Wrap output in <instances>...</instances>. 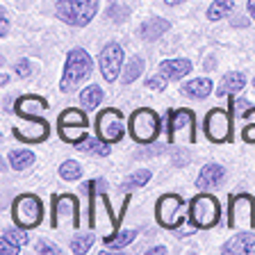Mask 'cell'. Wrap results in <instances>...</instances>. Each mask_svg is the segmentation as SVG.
<instances>
[{"mask_svg":"<svg viewBox=\"0 0 255 255\" xmlns=\"http://www.w3.org/2000/svg\"><path fill=\"white\" fill-rule=\"evenodd\" d=\"M98 0H59L57 2V16L64 23L75 27H85L96 16Z\"/></svg>","mask_w":255,"mask_h":255,"instance_id":"7a4b0ae2","label":"cell"},{"mask_svg":"<svg viewBox=\"0 0 255 255\" xmlns=\"http://www.w3.org/2000/svg\"><path fill=\"white\" fill-rule=\"evenodd\" d=\"M223 178H226V171H223V166H219V164H205L201 169V173H198L196 185L201 187V189H214V187H219L223 182Z\"/></svg>","mask_w":255,"mask_h":255,"instance_id":"9a60e30c","label":"cell"},{"mask_svg":"<svg viewBox=\"0 0 255 255\" xmlns=\"http://www.w3.org/2000/svg\"><path fill=\"white\" fill-rule=\"evenodd\" d=\"M103 101V89L101 87H87L82 94H80V103L85 107H89V110H96V105H101Z\"/></svg>","mask_w":255,"mask_h":255,"instance_id":"cb8c5ba5","label":"cell"},{"mask_svg":"<svg viewBox=\"0 0 255 255\" xmlns=\"http://www.w3.org/2000/svg\"><path fill=\"white\" fill-rule=\"evenodd\" d=\"M94 235H78V237L71 242V249H73V253H87V251L91 249V244H94Z\"/></svg>","mask_w":255,"mask_h":255,"instance_id":"f546056e","label":"cell"},{"mask_svg":"<svg viewBox=\"0 0 255 255\" xmlns=\"http://www.w3.org/2000/svg\"><path fill=\"white\" fill-rule=\"evenodd\" d=\"M148 180H150V171H134V173L130 175V180H126L121 185V189L123 191H132V189H137V187L146 185Z\"/></svg>","mask_w":255,"mask_h":255,"instance_id":"83f0119b","label":"cell"},{"mask_svg":"<svg viewBox=\"0 0 255 255\" xmlns=\"http://www.w3.org/2000/svg\"><path fill=\"white\" fill-rule=\"evenodd\" d=\"M146 253H153V255H159V253H166V249H164V246H155V249L146 251Z\"/></svg>","mask_w":255,"mask_h":255,"instance_id":"ee69618b","label":"cell"},{"mask_svg":"<svg viewBox=\"0 0 255 255\" xmlns=\"http://www.w3.org/2000/svg\"><path fill=\"white\" fill-rule=\"evenodd\" d=\"M146 87H150V89H164V75L162 78H148L146 80Z\"/></svg>","mask_w":255,"mask_h":255,"instance_id":"60d3db41","label":"cell"},{"mask_svg":"<svg viewBox=\"0 0 255 255\" xmlns=\"http://www.w3.org/2000/svg\"><path fill=\"white\" fill-rule=\"evenodd\" d=\"M141 71H143V59L141 57H132L130 62L126 64V69H123V75H121L123 85H130V82H134V80L141 75Z\"/></svg>","mask_w":255,"mask_h":255,"instance_id":"603a6c76","label":"cell"},{"mask_svg":"<svg viewBox=\"0 0 255 255\" xmlns=\"http://www.w3.org/2000/svg\"><path fill=\"white\" fill-rule=\"evenodd\" d=\"M210 91H212V82L205 78H196L182 87V94L189 96V98H198V101H201V98H207Z\"/></svg>","mask_w":255,"mask_h":255,"instance_id":"44dd1931","label":"cell"},{"mask_svg":"<svg viewBox=\"0 0 255 255\" xmlns=\"http://www.w3.org/2000/svg\"><path fill=\"white\" fill-rule=\"evenodd\" d=\"M171 157H173V164L175 166H185L187 162H189V153H187V150H182V148H175Z\"/></svg>","mask_w":255,"mask_h":255,"instance_id":"8d00e7d4","label":"cell"},{"mask_svg":"<svg viewBox=\"0 0 255 255\" xmlns=\"http://www.w3.org/2000/svg\"><path fill=\"white\" fill-rule=\"evenodd\" d=\"M134 237H137V233H134V230H123V233H119L117 237H105V242H107V246H110V249L119 251V249H123V246L130 244Z\"/></svg>","mask_w":255,"mask_h":255,"instance_id":"4316f807","label":"cell"},{"mask_svg":"<svg viewBox=\"0 0 255 255\" xmlns=\"http://www.w3.org/2000/svg\"><path fill=\"white\" fill-rule=\"evenodd\" d=\"M185 207L187 203L182 201L178 194H166L157 201V221L164 226V228H178L182 221H185Z\"/></svg>","mask_w":255,"mask_h":255,"instance_id":"8992f818","label":"cell"},{"mask_svg":"<svg viewBox=\"0 0 255 255\" xmlns=\"http://www.w3.org/2000/svg\"><path fill=\"white\" fill-rule=\"evenodd\" d=\"M0 253L2 255H16L18 253V244H14V242H9V239L2 237V242H0Z\"/></svg>","mask_w":255,"mask_h":255,"instance_id":"d590c367","label":"cell"},{"mask_svg":"<svg viewBox=\"0 0 255 255\" xmlns=\"http://www.w3.org/2000/svg\"><path fill=\"white\" fill-rule=\"evenodd\" d=\"M233 112L237 114V117H246V112L251 110V103L249 101H244V98H233Z\"/></svg>","mask_w":255,"mask_h":255,"instance_id":"836d02e7","label":"cell"},{"mask_svg":"<svg viewBox=\"0 0 255 255\" xmlns=\"http://www.w3.org/2000/svg\"><path fill=\"white\" fill-rule=\"evenodd\" d=\"M233 25L235 27H246L249 25V18H244V16H242V18H233Z\"/></svg>","mask_w":255,"mask_h":255,"instance_id":"7bdbcfd3","label":"cell"},{"mask_svg":"<svg viewBox=\"0 0 255 255\" xmlns=\"http://www.w3.org/2000/svg\"><path fill=\"white\" fill-rule=\"evenodd\" d=\"M159 132V119L153 110H137L130 117V134H132L134 141L139 143H153L155 137Z\"/></svg>","mask_w":255,"mask_h":255,"instance_id":"277c9868","label":"cell"},{"mask_svg":"<svg viewBox=\"0 0 255 255\" xmlns=\"http://www.w3.org/2000/svg\"><path fill=\"white\" fill-rule=\"evenodd\" d=\"M159 71L169 80H180L191 71V62L189 59H166V62H162Z\"/></svg>","mask_w":255,"mask_h":255,"instance_id":"e0dca14e","label":"cell"},{"mask_svg":"<svg viewBox=\"0 0 255 255\" xmlns=\"http://www.w3.org/2000/svg\"><path fill=\"white\" fill-rule=\"evenodd\" d=\"M249 11L253 14V21H255V0H249Z\"/></svg>","mask_w":255,"mask_h":255,"instance_id":"f6af8a7d","label":"cell"},{"mask_svg":"<svg viewBox=\"0 0 255 255\" xmlns=\"http://www.w3.org/2000/svg\"><path fill=\"white\" fill-rule=\"evenodd\" d=\"M223 253H226V255H235V253L255 255V235L253 233L235 235L230 242H226V244H223Z\"/></svg>","mask_w":255,"mask_h":255,"instance_id":"5bb4252c","label":"cell"},{"mask_svg":"<svg viewBox=\"0 0 255 255\" xmlns=\"http://www.w3.org/2000/svg\"><path fill=\"white\" fill-rule=\"evenodd\" d=\"M96 134L103 141L112 143L119 141L123 137V123H121V112L119 110H105L96 119Z\"/></svg>","mask_w":255,"mask_h":255,"instance_id":"9c48e42d","label":"cell"},{"mask_svg":"<svg viewBox=\"0 0 255 255\" xmlns=\"http://www.w3.org/2000/svg\"><path fill=\"white\" fill-rule=\"evenodd\" d=\"M2 237L5 239H9V242H14V244H25L27 242V235L25 233H21V230H14V228H7L5 233H2Z\"/></svg>","mask_w":255,"mask_h":255,"instance_id":"d6a6232c","label":"cell"},{"mask_svg":"<svg viewBox=\"0 0 255 255\" xmlns=\"http://www.w3.org/2000/svg\"><path fill=\"white\" fill-rule=\"evenodd\" d=\"M59 126H80V128H87V117L80 110L71 107V110H64L62 112V117H59Z\"/></svg>","mask_w":255,"mask_h":255,"instance_id":"d4e9b609","label":"cell"},{"mask_svg":"<svg viewBox=\"0 0 255 255\" xmlns=\"http://www.w3.org/2000/svg\"><path fill=\"white\" fill-rule=\"evenodd\" d=\"M255 226V205L253 198L242 194L230 203V228H253Z\"/></svg>","mask_w":255,"mask_h":255,"instance_id":"ba28073f","label":"cell"},{"mask_svg":"<svg viewBox=\"0 0 255 255\" xmlns=\"http://www.w3.org/2000/svg\"><path fill=\"white\" fill-rule=\"evenodd\" d=\"M75 148L82 150V153H94V155H110V143L103 141L101 137H82L80 141H75Z\"/></svg>","mask_w":255,"mask_h":255,"instance_id":"ffe728a7","label":"cell"},{"mask_svg":"<svg viewBox=\"0 0 255 255\" xmlns=\"http://www.w3.org/2000/svg\"><path fill=\"white\" fill-rule=\"evenodd\" d=\"M205 134L210 141H228L230 139V117L223 110H212L205 119Z\"/></svg>","mask_w":255,"mask_h":255,"instance_id":"30bf717a","label":"cell"},{"mask_svg":"<svg viewBox=\"0 0 255 255\" xmlns=\"http://www.w3.org/2000/svg\"><path fill=\"white\" fill-rule=\"evenodd\" d=\"M219 214H221L219 203L210 194H201V196H196L189 203V219L198 228H212V226H217Z\"/></svg>","mask_w":255,"mask_h":255,"instance_id":"5b68a950","label":"cell"},{"mask_svg":"<svg viewBox=\"0 0 255 255\" xmlns=\"http://www.w3.org/2000/svg\"><path fill=\"white\" fill-rule=\"evenodd\" d=\"M82 132H85V128L80 126H59V134H62L64 141H80Z\"/></svg>","mask_w":255,"mask_h":255,"instance_id":"4dcf8cb0","label":"cell"},{"mask_svg":"<svg viewBox=\"0 0 255 255\" xmlns=\"http://www.w3.org/2000/svg\"><path fill=\"white\" fill-rule=\"evenodd\" d=\"M46 107L48 105L43 98H39V96H25V98H18V103H16V114L18 117H34V114L43 112Z\"/></svg>","mask_w":255,"mask_h":255,"instance_id":"ac0fdd59","label":"cell"},{"mask_svg":"<svg viewBox=\"0 0 255 255\" xmlns=\"http://www.w3.org/2000/svg\"><path fill=\"white\" fill-rule=\"evenodd\" d=\"M123 64V50L119 43H107L101 53V71L107 82H114Z\"/></svg>","mask_w":255,"mask_h":255,"instance_id":"7c38bea8","label":"cell"},{"mask_svg":"<svg viewBox=\"0 0 255 255\" xmlns=\"http://www.w3.org/2000/svg\"><path fill=\"white\" fill-rule=\"evenodd\" d=\"M9 164H11V169H16V171L27 169V166L34 164V153H30V150H11Z\"/></svg>","mask_w":255,"mask_h":255,"instance_id":"7402d4cb","label":"cell"},{"mask_svg":"<svg viewBox=\"0 0 255 255\" xmlns=\"http://www.w3.org/2000/svg\"><path fill=\"white\" fill-rule=\"evenodd\" d=\"M107 16H110L112 21L121 23V21H126V18H128V9H126V7H117V5H112L110 9H107Z\"/></svg>","mask_w":255,"mask_h":255,"instance_id":"e575fe53","label":"cell"},{"mask_svg":"<svg viewBox=\"0 0 255 255\" xmlns=\"http://www.w3.org/2000/svg\"><path fill=\"white\" fill-rule=\"evenodd\" d=\"M11 214H14V221L21 226L23 230L37 228L43 219V205L34 194H23L14 201L11 205Z\"/></svg>","mask_w":255,"mask_h":255,"instance_id":"3957f363","label":"cell"},{"mask_svg":"<svg viewBox=\"0 0 255 255\" xmlns=\"http://www.w3.org/2000/svg\"><path fill=\"white\" fill-rule=\"evenodd\" d=\"M59 175H62L64 180H78L80 175H82V169H80L78 162H73V159H66V162L59 166Z\"/></svg>","mask_w":255,"mask_h":255,"instance_id":"f1b7e54d","label":"cell"},{"mask_svg":"<svg viewBox=\"0 0 255 255\" xmlns=\"http://www.w3.org/2000/svg\"><path fill=\"white\" fill-rule=\"evenodd\" d=\"M32 69H30V62L27 59H21V62H16V75H21V78H30Z\"/></svg>","mask_w":255,"mask_h":255,"instance_id":"f35d334b","label":"cell"},{"mask_svg":"<svg viewBox=\"0 0 255 255\" xmlns=\"http://www.w3.org/2000/svg\"><path fill=\"white\" fill-rule=\"evenodd\" d=\"M253 85H255V80H253Z\"/></svg>","mask_w":255,"mask_h":255,"instance_id":"7dc6e473","label":"cell"},{"mask_svg":"<svg viewBox=\"0 0 255 255\" xmlns=\"http://www.w3.org/2000/svg\"><path fill=\"white\" fill-rule=\"evenodd\" d=\"M91 69H94V62H91V57L82 48L71 50L69 59H66V69H64V75H62V82H59V89L66 91V94L78 89L80 82L91 75Z\"/></svg>","mask_w":255,"mask_h":255,"instance_id":"6da1fadb","label":"cell"},{"mask_svg":"<svg viewBox=\"0 0 255 255\" xmlns=\"http://www.w3.org/2000/svg\"><path fill=\"white\" fill-rule=\"evenodd\" d=\"M162 2H166V5H180V2H185V0H162Z\"/></svg>","mask_w":255,"mask_h":255,"instance_id":"bcb514c9","label":"cell"},{"mask_svg":"<svg viewBox=\"0 0 255 255\" xmlns=\"http://www.w3.org/2000/svg\"><path fill=\"white\" fill-rule=\"evenodd\" d=\"M14 137L27 143H39L48 137V123L43 119H32L27 117L25 126H16L14 128Z\"/></svg>","mask_w":255,"mask_h":255,"instance_id":"4fadbf2b","label":"cell"},{"mask_svg":"<svg viewBox=\"0 0 255 255\" xmlns=\"http://www.w3.org/2000/svg\"><path fill=\"white\" fill-rule=\"evenodd\" d=\"M230 9H233V0H214L212 5H210V9H207V18L210 21H219Z\"/></svg>","mask_w":255,"mask_h":255,"instance_id":"484cf974","label":"cell"},{"mask_svg":"<svg viewBox=\"0 0 255 255\" xmlns=\"http://www.w3.org/2000/svg\"><path fill=\"white\" fill-rule=\"evenodd\" d=\"M78 198L71 196V194H66V196H57L53 201V226H62L64 219H69L71 226H75L78 228V223H80V217H78Z\"/></svg>","mask_w":255,"mask_h":255,"instance_id":"8fae6325","label":"cell"},{"mask_svg":"<svg viewBox=\"0 0 255 255\" xmlns=\"http://www.w3.org/2000/svg\"><path fill=\"white\" fill-rule=\"evenodd\" d=\"M169 141H194V114L189 110H178L169 117L166 123Z\"/></svg>","mask_w":255,"mask_h":255,"instance_id":"52a82bcc","label":"cell"},{"mask_svg":"<svg viewBox=\"0 0 255 255\" xmlns=\"http://www.w3.org/2000/svg\"><path fill=\"white\" fill-rule=\"evenodd\" d=\"M164 32H169V21L159 18V16L146 18V21L141 23V27H139V34H141L143 41H155V39H159Z\"/></svg>","mask_w":255,"mask_h":255,"instance_id":"2e32d148","label":"cell"},{"mask_svg":"<svg viewBox=\"0 0 255 255\" xmlns=\"http://www.w3.org/2000/svg\"><path fill=\"white\" fill-rule=\"evenodd\" d=\"M166 150L164 143H153V146H148V148H141L139 153H134V157L137 159H146V157H155V155H162Z\"/></svg>","mask_w":255,"mask_h":255,"instance_id":"1f68e13d","label":"cell"},{"mask_svg":"<svg viewBox=\"0 0 255 255\" xmlns=\"http://www.w3.org/2000/svg\"><path fill=\"white\" fill-rule=\"evenodd\" d=\"M7 32H9V23H7V18H5V9H2V18H0V34L5 37Z\"/></svg>","mask_w":255,"mask_h":255,"instance_id":"b9f144b4","label":"cell"},{"mask_svg":"<svg viewBox=\"0 0 255 255\" xmlns=\"http://www.w3.org/2000/svg\"><path fill=\"white\" fill-rule=\"evenodd\" d=\"M246 87V78L242 73H226L221 78V85H219L217 94L219 96H230V94H237V91H242Z\"/></svg>","mask_w":255,"mask_h":255,"instance_id":"d6986e66","label":"cell"},{"mask_svg":"<svg viewBox=\"0 0 255 255\" xmlns=\"http://www.w3.org/2000/svg\"><path fill=\"white\" fill-rule=\"evenodd\" d=\"M242 137H244V141L255 143V123H249V126L244 128V132H242Z\"/></svg>","mask_w":255,"mask_h":255,"instance_id":"ab89813d","label":"cell"},{"mask_svg":"<svg viewBox=\"0 0 255 255\" xmlns=\"http://www.w3.org/2000/svg\"><path fill=\"white\" fill-rule=\"evenodd\" d=\"M37 253H43V255H55V253H59V249L55 244H50V242H39L37 244Z\"/></svg>","mask_w":255,"mask_h":255,"instance_id":"74e56055","label":"cell"}]
</instances>
